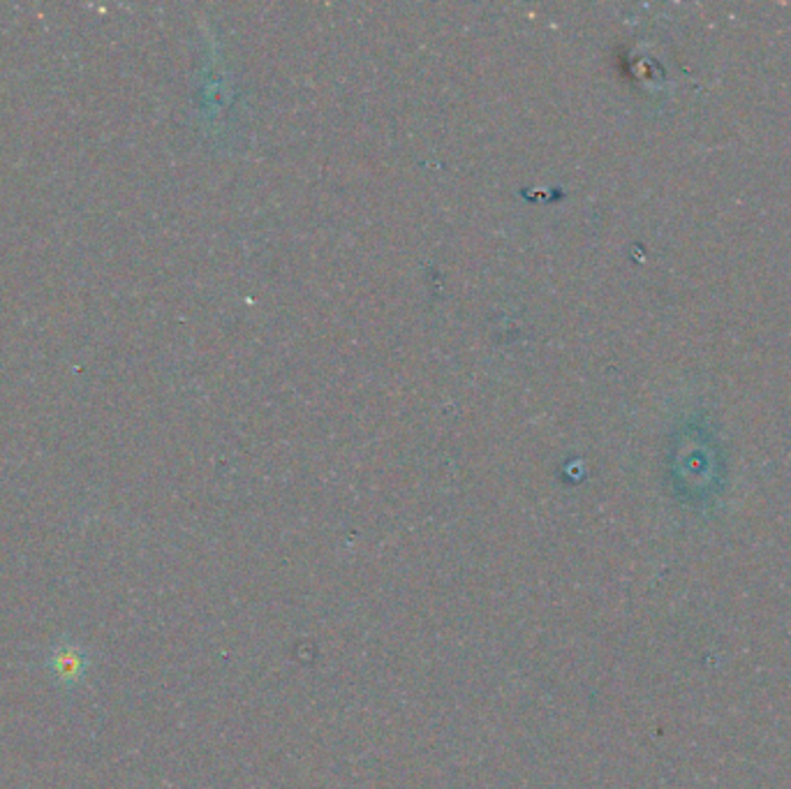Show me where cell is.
I'll return each mask as SVG.
<instances>
[{
  "label": "cell",
  "instance_id": "cell-1",
  "mask_svg": "<svg viewBox=\"0 0 791 789\" xmlns=\"http://www.w3.org/2000/svg\"><path fill=\"white\" fill-rule=\"evenodd\" d=\"M51 679L68 690L79 688L88 679L91 655L77 641H58L47 658Z\"/></svg>",
  "mask_w": 791,
  "mask_h": 789
}]
</instances>
